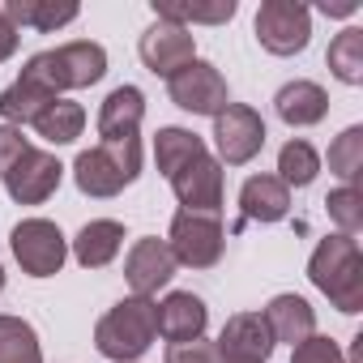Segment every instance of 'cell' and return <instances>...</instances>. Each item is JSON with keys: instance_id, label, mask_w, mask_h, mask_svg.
I'll list each match as a JSON object with an SVG mask.
<instances>
[{"instance_id": "6da1fadb", "label": "cell", "mask_w": 363, "mask_h": 363, "mask_svg": "<svg viewBox=\"0 0 363 363\" xmlns=\"http://www.w3.org/2000/svg\"><path fill=\"white\" fill-rule=\"evenodd\" d=\"M308 278L337 312H363V252L354 235H325L308 261Z\"/></svg>"}, {"instance_id": "7a4b0ae2", "label": "cell", "mask_w": 363, "mask_h": 363, "mask_svg": "<svg viewBox=\"0 0 363 363\" xmlns=\"http://www.w3.org/2000/svg\"><path fill=\"white\" fill-rule=\"evenodd\" d=\"M103 73H107V52H103V43H90V39L48 48V52L30 56L22 69V77L43 86L52 99H60L65 90H86V86L103 82Z\"/></svg>"}, {"instance_id": "3957f363", "label": "cell", "mask_w": 363, "mask_h": 363, "mask_svg": "<svg viewBox=\"0 0 363 363\" xmlns=\"http://www.w3.org/2000/svg\"><path fill=\"white\" fill-rule=\"evenodd\" d=\"M158 337V303L128 295L94 325V350L116 363H137Z\"/></svg>"}, {"instance_id": "277c9868", "label": "cell", "mask_w": 363, "mask_h": 363, "mask_svg": "<svg viewBox=\"0 0 363 363\" xmlns=\"http://www.w3.org/2000/svg\"><path fill=\"white\" fill-rule=\"evenodd\" d=\"M141 175V137L133 141H99L94 150H82L73 162V179L86 197H120Z\"/></svg>"}, {"instance_id": "5b68a950", "label": "cell", "mask_w": 363, "mask_h": 363, "mask_svg": "<svg viewBox=\"0 0 363 363\" xmlns=\"http://www.w3.org/2000/svg\"><path fill=\"white\" fill-rule=\"evenodd\" d=\"M167 248H171L175 265L214 269V265L223 261V248H227L223 218H218V214H189V210H179V214L171 218Z\"/></svg>"}, {"instance_id": "8992f818", "label": "cell", "mask_w": 363, "mask_h": 363, "mask_svg": "<svg viewBox=\"0 0 363 363\" xmlns=\"http://www.w3.org/2000/svg\"><path fill=\"white\" fill-rule=\"evenodd\" d=\"M9 248H13V261L22 265V274H30V278H56L69 261V240L48 218H22L9 235Z\"/></svg>"}, {"instance_id": "52a82bcc", "label": "cell", "mask_w": 363, "mask_h": 363, "mask_svg": "<svg viewBox=\"0 0 363 363\" xmlns=\"http://www.w3.org/2000/svg\"><path fill=\"white\" fill-rule=\"evenodd\" d=\"M252 26H257V43L269 56H299L312 39V13L299 0H265Z\"/></svg>"}, {"instance_id": "ba28073f", "label": "cell", "mask_w": 363, "mask_h": 363, "mask_svg": "<svg viewBox=\"0 0 363 363\" xmlns=\"http://www.w3.org/2000/svg\"><path fill=\"white\" fill-rule=\"evenodd\" d=\"M214 145H218V162L227 167H244L261 154L265 145V120L257 107L248 103H227L214 116Z\"/></svg>"}, {"instance_id": "9c48e42d", "label": "cell", "mask_w": 363, "mask_h": 363, "mask_svg": "<svg viewBox=\"0 0 363 363\" xmlns=\"http://www.w3.org/2000/svg\"><path fill=\"white\" fill-rule=\"evenodd\" d=\"M167 94H171V103L179 111H193V116H218L231 103L227 77L210 60H193V65L179 69L175 77H167Z\"/></svg>"}, {"instance_id": "30bf717a", "label": "cell", "mask_w": 363, "mask_h": 363, "mask_svg": "<svg viewBox=\"0 0 363 363\" xmlns=\"http://www.w3.org/2000/svg\"><path fill=\"white\" fill-rule=\"evenodd\" d=\"M137 56H141V65H145L154 77H175L184 65L197 60V39H193V30L175 26V22H154V26L141 35Z\"/></svg>"}, {"instance_id": "8fae6325", "label": "cell", "mask_w": 363, "mask_h": 363, "mask_svg": "<svg viewBox=\"0 0 363 363\" xmlns=\"http://www.w3.org/2000/svg\"><path fill=\"white\" fill-rule=\"evenodd\" d=\"M60 179H65L60 158L30 145V150L13 162V171L5 175V189H9V197H13L18 206H43V201L60 189Z\"/></svg>"}, {"instance_id": "7c38bea8", "label": "cell", "mask_w": 363, "mask_h": 363, "mask_svg": "<svg viewBox=\"0 0 363 363\" xmlns=\"http://www.w3.org/2000/svg\"><path fill=\"white\" fill-rule=\"evenodd\" d=\"M223 162L218 158H197L189 162L184 171H175L167 184L179 201V210H189V214H218L223 210Z\"/></svg>"}, {"instance_id": "4fadbf2b", "label": "cell", "mask_w": 363, "mask_h": 363, "mask_svg": "<svg viewBox=\"0 0 363 363\" xmlns=\"http://www.w3.org/2000/svg\"><path fill=\"white\" fill-rule=\"evenodd\" d=\"M175 269H179V265H175L167 240H154V235L137 240V244L128 248V257H124V278H128L133 295H141V299H154V295L175 278Z\"/></svg>"}, {"instance_id": "5bb4252c", "label": "cell", "mask_w": 363, "mask_h": 363, "mask_svg": "<svg viewBox=\"0 0 363 363\" xmlns=\"http://www.w3.org/2000/svg\"><path fill=\"white\" fill-rule=\"evenodd\" d=\"M206 325H210V308L201 295L193 291H171L162 303H158V333L167 342H193V337H206Z\"/></svg>"}, {"instance_id": "9a60e30c", "label": "cell", "mask_w": 363, "mask_h": 363, "mask_svg": "<svg viewBox=\"0 0 363 363\" xmlns=\"http://www.w3.org/2000/svg\"><path fill=\"white\" fill-rule=\"evenodd\" d=\"M218 354H235V359H257V363H269L274 354V337H269V325L261 312H235L227 316L223 333H218Z\"/></svg>"}, {"instance_id": "2e32d148", "label": "cell", "mask_w": 363, "mask_h": 363, "mask_svg": "<svg viewBox=\"0 0 363 363\" xmlns=\"http://www.w3.org/2000/svg\"><path fill=\"white\" fill-rule=\"evenodd\" d=\"M261 316H265V325H269L274 346L286 342V346L295 350L299 342H308V337L316 333V312H312V303H308L303 295H274Z\"/></svg>"}, {"instance_id": "e0dca14e", "label": "cell", "mask_w": 363, "mask_h": 363, "mask_svg": "<svg viewBox=\"0 0 363 363\" xmlns=\"http://www.w3.org/2000/svg\"><path fill=\"white\" fill-rule=\"evenodd\" d=\"M145 120V94L137 86H116L99 107V137L103 141H133Z\"/></svg>"}, {"instance_id": "ac0fdd59", "label": "cell", "mask_w": 363, "mask_h": 363, "mask_svg": "<svg viewBox=\"0 0 363 363\" xmlns=\"http://www.w3.org/2000/svg\"><path fill=\"white\" fill-rule=\"evenodd\" d=\"M244 223H282L291 214V189L278 175H248L240 189Z\"/></svg>"}, {"instance_id": "d6986e66", "label": "cell", "mask_w": 363, "mask_h": 363, "mask_svg": "<svg viewBox=\"0 0 363 363\" xmlns=\"http://www.w3.org/2000/svg\"><path fill=\"white\" fill-rule=\"evenodd\" d=\"M274 111L291 128H312V124H320L329 116V94L316 82H286L274 94Z\"/></svg>"}, {"instance_id": "ffe728a7", "label": "cell", "mask_w": 363, "mask_h": 363, "mask_svg": "<svg viewBox=\"0 0 363 363\" xmlns=\"http://www.w3.org/2000/svg\"><path fill=\"white\" fill-rule=\"evenodd\" d=\"M120 248H124V227L116 218H94L73 240V257L82 269H107L120 257Z\"/></svg>"}, {"instance_id": "44dd1931", "label": "cell", "mask_w": 363, "mask_h": 363, "mask_svg": "<svg viewBox=\"0 0 363 363\" xmlns=\"http://www.w3.org/2000/svg\"><path fill=\"white\" fill-rule=\"evenodd\" d=\"M0 13L9 18L13 30H39V35H52L69 22H77V5H56V0H5Z\"/></svg>"}, {"instance_id": "7402d4cb", "label": "cell", "mask_w": 363, "mask_h": 363, "mask_svg": "<svg viewBox=\"0 0 363 363\" xmlns=\"http://www.w3.org/2000/svg\"><path fill=\"white\" fill-rule=\"evenodd\" d=\"M210 150H206V141L193 133V128H158L154 133V162H158V171L171 179L175 171H184L189 162H197V158H206Z\"/></svg>"}, {"instance_id": "603a6c76", "label": "cell", "mask_w": 363, "mask_h": 363, "mask_svg": "<svg viewBox=\"0 0 363 363\" xmlns=\"http://www.w3.org/2000/svg\"><path fill=\"white\" fill-rule=\"evenodd\" d=\"M52 103H56V99H52L43 86H35V82L18 77L13 86L0 90V120L13 124V128H22V124H35V120H39Z\"/></svg>"}, {"instance_id": "cb8c5ba5", "label": "cell", "mask_w": 363, "mask_h": 363, "mask_svg": "<svg viewBox=\"0 0 363 363\" xmlns=\"http://www.w3.org/2000/svg\"><path fill=\"white\" fill-rule=\"evenodd\" d=\"M86 128V107L73 103V99H56L39 120H35V133L52 145H73Z\"/></svg>"}, {"instance_id": "d4e9b609", "label": "cell", "mask_w": 363, "mask_h": 363, "mask_svg": "<svg viewBox=\"0 0 363 363\" xmlns=\"http://www.w3.org/2000/svg\"><path fill=\"white\" fill-rule=\"evenodd\" d=\"M0 363H43V346L30 320L0 312Z\"/></svg>"}, {"instance_id": "484cf974", "label": "cell", "mask_w": 363, "mask_h": 363, "mask_svg": "<svg viewBox=\"0 0 363 363\" xmlns=\"http://www.w3.org/2000/svg\"><path fill=\"white\" fill-rule=\"evenodd\" d=\"M320 171V154L303 141V137H291L282 150H278V179L286 189H308Z\"/></svg>"}, {"instance_id": "4316f807", "label": "cell", "mask_w": 363, "mask_h": 363, "mask_svg": "<svg viewBox=\"0 0 363 363\" xmlns=\"http://www.w3.org/2000/svg\"><path fill=\"white\" fill-rule=\"evenodd\" d=\"M325 60H329V73H333L337 82L359 86V82H363V30H359V26H346V30L329 43Z\"/></svg>"}, {"instance_id": "83f0119b", "label": "cell", "mask_w": 363, "mask_h": 363, "mask_svg": "<svg viewBox=\"0 0 363 363\" xmlns=\"http://www.w3.org/2000/svg\"><path fill=\"white\" fill-rule=\"evenodd\" d=\"M329 171L342 179V184L354 189V179L363 171V128L359 124H350V128H342L333 137V145H329Z\"/></svg>"}, {"instance_id": "f1b7e54d", "label": "cell", "mask_w": 363, "mask_h": 363, "mask_svg": "<svg viewBox=\"0 0 363 363\" xmlns=\"http://www.w3.org/2000/svg\"><path fill=\"white\" fill-rule=\"evenodd\" d=\"M154 18L158 22H175V26H184V30H189V22L218 26V22L235 18V0H218V5H154Z\"/></svg>"}, {"instance_id": "f546056e", "label": "cell", "mask_w": 363, "mask_h": 363, "mask_svg": "<svg viewBox=\"0 0 363 363\" xmlns=\"http://www.w3.org/2000/svg\"><path fill=\"white\" fill-rule=\"evenodd\" d=\"M325 210H329V218L337 223V235H354V231L363 227V197H359V189H350V184L333 189V193L325 197Z\"/></svg>"}, {"instance_id": "4dcf8cb0", "label": "cell", "mask_w": 363, "mask_h": 363, "mask_svg": "<svg viewBox=\"0 0 363 363\" xmlns=\"http://www.w3.org/2000/svg\"><path fill=\"white\" fill-rule=\"evenodd\" d=\"M291 363H346V354H342V346H337L333 337L312 333L308 342H299V346L291 350Z\"/></svg>"}, {"instance_id": "1f68e13d", "label": "cell", "mask_w": 363, "mask_h": 363, "mask_svg": "<svg viewBox=\"0 0 363 363\" xmlns=\"http://www.w3.org/2000/svg\"><path fill=\"white\" fill-rule=\"evenodd\" d=\"M162 359H167V363H218V346H214V342H206V337H193V342H171Z\"/></svg>"}, {"instance_id": "d6a6232c", "label": "cell", "mask_w": 363, "mask_h": 363, "mask_svg": "<svg viewBox=\"0 0 363 363\" xmlns=\"http://www.w3.org/2000/svg\"><path fill=\"white\" fill-rule=\"evenodd\" d=\"M26 150H30V141L22 137V128H13V124H0V179H5V175L13 171V162H18Z\"/></svg>"}, {"instance_id": "836d02e7", "label": "cell", "mask_w": 363, "mask_h": 363, "mask_svg": "<svg viewBox=\"0 0 363 363\" xmlns=\"http://www.w3.org/2000/svg\"><path fill=\"white\" fill-rule=\"evenodd\" d=\"M18 43H22V35L9 26V18H5V13H0V65H5V60L18 52Z\"/></svg>"}, {"instance_id": "e575fe53", "label": "cell", "mask_w": 363, "mask_h": 363, "mask_svg": "<svg viewBox=\"0 0 363 363\" xmlns=\"http://www.w3.org/2000/svg\"><path fill=\"white\" fill-rule=\"evenodd\" d=\"M359 5H354V0H346V5H329V0H325V5H320V13H329V18H350Z\"/></svg>"}, {"instance_id": "d590c367", "label": "cell", "mask_w": 363, "mask_h": 363, "mask_svg": "<svg viewBox=\"0 0 363 363\" xmlns=\"http://www.w3.org/2000/svg\"><path fill=\"white\" fill-rule=\"evenodd\" d=\"M218 363H257V359H235V354H218Z\"/></svg>"}, {"instance_id": "8d00e7d4", "label": "cell", "mask_w": 363, "mask_h": 363, "mask_svg": "<svg viewBox=\"0 0 363 363\" xmlns=\"http://www.w3.org/2000/svg\"><path fill=\"white\" fill-rule=\"evenodd\" d=\"M0 291H5V265H0Z\"/></svg>"}]
</instances>
